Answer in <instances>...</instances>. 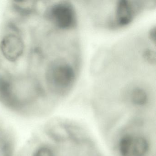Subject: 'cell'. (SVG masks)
<instances>
[{"instance_id":"1","label":"cell","mask_w":156,"mask_h":156,"mask_svg":"<svg viewBox=\"0 0 156 156\" xmlns=\"http://www.w3.org/2000/svg\"><path fill=\"white\" fill-rule=\"evenodd\" d=\"M73 66L64 58L53 60L47 66L45 80L49 89L55 94H65L71 90L76 80Z\"/></svg>"},{"instance_id":"2","label":"cell","mask_w":156,"mask_h":156,"mask_svg":"<svg viewBox=\"0 0 156 156\" xmlns=\"http://www.w3.org/2000/svg\"><path fill=\"white\" fill-rule=\"evenodd\" d=\"M45 16L48 21L60 30L73 29L77 23L75 9L68 1L59 2L52 4L45 11Z\"/></svg>"},{"instance_id":"3","label":"cell","mask_w":156,"mask_h":156,"mask_svg":"<svg viewBox=\"0 0 156 156\" xmlns=\"http://www.w3.org/2000/svg\"><path fill=\"white\" fill-rule=\"evenodd\" d=\"M73 130L64 120L54 118L48 119L42 125L40 136L51 143L60 144L75 138Z\"/></svg>"},{"instance_id":"4","label":"cell","mask_w":156,"mask_h":156,"mask_svg":"<svg viewBox=\"0 0 156 156\" xmlns=\"http://www.w3.org/2000/svg\"><path fill=\"white\" fill-rule=\"evenodd\" d=\"M118 147L120 156H146L149 144L144 137L126 135L120 139Z\"/></svg>"},{"instance_id":"5","label":"cell","mask_w":156,"mask_h":156,"mask_svg":"<svg viewBox=\"0 0 156 156\" xmlns=\"http://www.w3.org/2000/svg\"><path fill=\"white\" fill-rule=\"evenodd\" d=\"M140 5L127 0L119 1L116 4L114 16L110 22L111 27H123L134 20Z\"/></svg>"},{"instance_id":"6","label":"cell","mask_w":156,"mask_h":156,"mask_svg":"<svg viewBox=\"0 0 156 156\" xmlns=\"http://www.w3.org/2000/svg\"><path fill=\"white\" fill-rule=\"evenodd\" d=\"M25 49L22 38L13 34L5 35L0 41V51L4 58L10 62H15L21 58Z\"/></svg>"},{"instance_id":"7","label":"cell","mask_w":156,"mask_h":156,"mask_svg":"<svg viewBox=\"0 0 156 156\" xmlns=\"http://www.w3.org/2000/svg\"><path fill=\"white\" fill-rule=\"evenodd\" d=\"M129 97L131 103L137 106L145 105L148 101V94L144 87L135 86L129 91Z\"/></svg>"},{"instance_id":"8","label":"cell","mask_w":156,"mask_h":156,"mask_svg":"<svg viewBox=\"0 0 156 156\" xmlns=\"http://www.w3.org/2000/svg\"><path fill=\"white\" fill-rule=\"evenodd\" d=\"M34 1H14L12 3L13 9L22 15L31 14L35 8Z\"/></svg>"},{"instance_id":"9","label":"cell","mask_w":156,"mask_h":156,"mask_svg":"<svg viewBox=\"0 0 156 156\" xmlns=\"http://www.w3.org/2000/svg\"><path fill=\"white\" fill-rule=\"evenodd\" d=\"M144 59L149 63H155L156 62V53L152 49H147L143 53Z\"/></svg>"},{"instance_id":"10","label":"cell","mask_w":156,"mask_h":156,"mask_svg":"<svg viewBox=\"0 0 156 156\" xmlns=\"http://www.w3.org/2000/svg\"><path fill=\"white\" fill-rule=\"evenodd\" d=\"M149 37L152 41L155 43L156 41V28L155 26L152 27L149 32Z\"/></svg>"},{"instance_id":"11","label":"cell","mask_w":156,"mask_h":156,"mask_svg":"<svg viewBox=\"0 0 156 156\" xmlns=\"http://www.w3.org/2000/svg\"><path fill=\"white\" fill-rule=\"evenodd\" d=\"M2 124H1V123H0V127L1 126H2Z\"/></svg>"}]
</instances>
